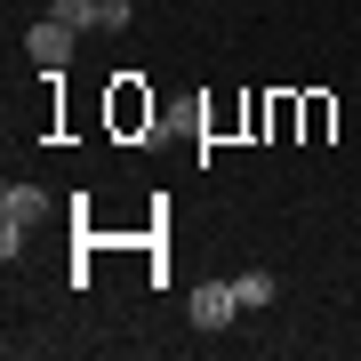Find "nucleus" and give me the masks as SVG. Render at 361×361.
<instances>
[{"mask_svg": "<svg viewBox=\"0 0 361 361\" xmlns=\"http://www.w3.org/2000/svg\"><path fill=\"white\" fill-rule=\"evenodd\" d=\"M73 40H80V32L65 25V16H40V25L25 32V56H32L40 73H65V56H73Z\"/></svg>", "mask_w": 361, "mask_h": 361, "instance_id": "1", "label": "nucleus"}, {"mask_svg": "<svg viewBox=\"0 0 361 361\" xmlns=\"http://www.w3.org/2000/svg\"><path fill=\"white\" fill-rule=\"evenodd\" d=\"M185 313H193L201 329H225L233 313H241V297H233V281H201L193 297H185Z\"/></svg>", "mask_w": 361, "mask_h": 361, "instance_id": "2", "label": "nucleus"}, {"mask_svg": "<svg viewBox=\"0 0 361 361\" xmlns=\"http://www.w3.org/2000/svg\"><path fill=\"white\" fill-rule=\"evenodd\" d=\"M40 217H49V193H40V185H8V193H0V225L32 233Z\"/></svg>", "mask_w": 361, "mask_h": 361, "instance_id": "3", "label": "nucleus"}, {"mask_svg": "<svg viewBox=\"0 0 361 361\" xmlns=\"http://www.w3.org/2000/svg\"><path fill=\"white\" fill-rule=\"evenodd\" d=\"M233 297H241V313L273 305V273H241V281H233Z\"/></svg>", "mask_w": 361, "mask_h": 361, "instance_id": "4", "label": "nucleus"}, {"mask_svg": "<svg viewBox=\"0 0 361 361\" xmlns=\"http://www.w3.org/2000/svg\"><path fill=\"white\" fill-rule=\"evenodd\" d=\"M129 25H137L129 0H97V32H129Z\"/></svg>", "mask_w": 361, "mask_h": 361, "instance_id": "5", "label": "nucleus"}, {"mask_svg": "<svg viewBox=\"0 0 361 361\" xmlns=\"http://www.w3.org/2000/svg\"><path fill=\"white\" fill-rule=\"evenodd\" d=\"M49 16H65V25L80 32V25H97V0H49Z\"/></svg>", "mask_w": 361, "mask_h": 361, "instance_id": "6", "label": "nucleus"}]
</instances>
